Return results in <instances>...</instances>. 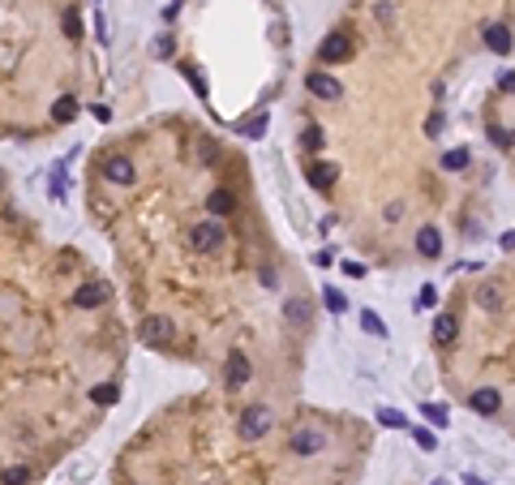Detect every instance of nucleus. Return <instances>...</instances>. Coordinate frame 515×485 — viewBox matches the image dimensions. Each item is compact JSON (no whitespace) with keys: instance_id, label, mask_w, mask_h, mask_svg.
Instances as JSON below:
<instances>
[{"instance_id":"1","label":"nucleus","mask_w":515,"mask_h":485,"mask_svg":"<svg viewBox=\"0 0 515 485\" xmlns=\"http://www.w3.org/2000/svg\"><path fill=\"white\" fill-rule=\"evenodd\" d=\"M223 240H228V236H223V223H215V219L193 223V228H189V245L198 249V253H215Z\"/></svg>"},{"instance_id":"2","label":"nucleus","mask_w":515,"mask_h":485,"mask_svg":"<svg viewBox=\"0 0 515 485\" xmlns=\"http://www.w3.org/2000/svg\"><path fill=\"white\" fill-rule=\"evenodd\" d=\"M271 430V412L262 408V403H253V408L240 412V438L253 443V438H262V434Z\"/></svg>"},{"instance_id":"3","label":"nucleus","mask_w":515,"mask_h":485,"mask_svg":"<svg viewBox=\"0 0 515 485\" xmlns=\"http://www.w3.org/2000/svg\"><path fill=\"white\" fill-rule=\"evenodd\" d=\"M318 56L327 60V64H340V60H348L352 56V35H344V30H335V35H327L318 43Z\"/></svg>"},{"instance_id":"4","label":"nucleus","mask_w":515,"mask_h":485,"mask_svg":"<svg viewBox=\"0 0 515 485\" xmlns=\"http://www.w3.org/2000/svg\"><path fill=\"white\" fill-rule=\"evenodd\" d=\"M288 447H292V456H318V451L327 447V434L305 425V430H292V443Z\"/></svg>"},{"instance_id":"5","label":"nucleus","mask_w":515,"mask_h":485,"mask_svg":"<svg viewBox=\"0 0 515 485\" xmlns=\"http://www.w3.org/2000/svg\"><path fill=\"white\" fill-rule=\"evenodd\" d=\"M172 335H176V327H172V318H164V314H155V318L142 322V339H147V344H172Z\"/></svg>"},{"instance_id":"6","label":"nucleus","mask_w":515,"mask_h":485,"mask_svg":"<svg viewBox=\"0 0 515 485\" xmlns=\"http://www.w3.org/2000/svg\"><path fill=\"white\" fill-rule=\"evenodd\" d=\"M108 297H112V288L95 279V284H82V288L73 293V305H77V310H95V305H103Z\"/></svg>"},{"instance_id":"7","label":"nucleus","mask_w":515,"mask_h":485,"mask_svg":"<svg viewBox=\"0 0 515 485\" xmlns=\"http://www.w3.org/2000/svg\"><path fill=\"white\" fill-rule=\"evenodd\" d=\"M103 176H108V181L112 185H134V164H129V159L125 155H112V159H103Z\"/></svg>"},{"instance_id":"8","label":"nucleus","mask_w":515,"mask_h":485,"mask_svg":"<svg viewBox=\"0 0 515 485\" xmlns=\"http://www.w3.org/2000/svg\"><path fill=\"white\" fill-rule=\"evenodd\" d=\"M253 378V365H249V357L240 348H232L228 352V386H245Z\"/></svg>"},{"instance_id":"9","label":"nucleus","mask_w":515,"mask_h":485,"mask_svg":"<svg viewBox=\"0 0 515 485\" xmlns=\"http://www.w3.org/2000/svg\"><path fill=\"white\" fill-rule=\"evenodd\" d=\"M305 86H310V95H314V99H340V82H335V77L331 73H310V77H305Z\"/></svg>"},{"instance_id":"10","label":"nucleus","mask_w":515,"mask_h":485,"mask_svg":"<svg viewBox=\"0 0 515 485\" xmlns=\"http://www.w3.org/2000/svg\"><path fill=\"white\" fill-rule=\"evenodd\" d=\"M455 339H460V322L451 314H438L434 318V344L438 348H455Z\"/></svg>"},{"instance_id":"11","label":"nucleus","mask_w":515,"mask_h":485,"mask_svg":"<svg viewBox=\"0 0 515 485\" xmlns=\"http://www.w3.org/2000/svg\"><path fill=\"white\" fill-rule=\"evenodd\" d=\"M468 408H473V412H481V416H494L498 408H503V395H498L494 386H481V391H473Z\"/></svg>"},{"instance_id":"12","label":"nucleus","mask_w":515,"mask_h":485,"mask_svg":"<svg viewBox=\"0 0 515 485\" xmlns=\"http://www.w3.org/2000/svg\"><path fill=\"white\" fill-rule=\"evenodd\" d=\"M305 176H310L314 189H331L335 181H340V168H335V164H322V159H318V164L305 168Z\"/></svg>"},{"instance_id":"13","label":"nucleus","mask_w":515,"mask_h":485,"mask_svg":"<svg viewBox=\"0 0 515 485\" xmlns=\"http://www.w3.org/2000/svg\"><path fill=\"white\" fill-rule=\"evenodd\" d=\"M486 47L490 52H498V56H507L511 52V30L498 22V26H486Z\"/></svg>"},{"instance_id":"14","label":"nucleus","mask_w":515,"mask_h":485,"mask_svg":"<svg viewBox=\"0 0 515 485\" xmlns=\"http://www.w3.org/2000/svg\"><path fill=\"white\" fill-rule=\"evenodd\" d=\"M416 253H421V258H438V253H442L438 228H421V232H416Z\"/></svg>"},{"instance_id":"15","label":"nucleus","mask_w":515,"mask_h":485,"mask_svg":"<svg viewBox=\"0 0 515 485\" xmlns=\"http://www.w3.org/2000/svg\"><path fill=\"white\" fill-rule=\"evenodd\" d=\"M206 211H211V215H232L236 211V198H232L228 189H215L211 198H206Z\"/></svg>"},{"instance_id":"16","label":"nucleus","mask_w":515,"mask_h":485,"mask_svg":"<svg viewBox=\"0 0 515 485\" xmlns=\"http://www.w3.org/2000/svg\"><path fill=\"white\" fill-rule=\"evenodd\" d=\"M477 305H481V310H498V305H503V288H498L494 279H486V284L477 288Z\"/></svg>"},{"instance_id":"17","label":"nucleus","mask_w":515,"mask_h":485,"mask_svg":"<svg viewBox=\"0 0 515 485\" xmlns=\"http://www.w3.org/2000/svg\"><path fill=\"white\" fill-rule=\"evenodd\" d=\"M77 116V99H73V95H60V99L52 103V121L56 125H69Z\"/></svg>"},{"instance_id":"18","label":"nucleus","mask_w":515,"mask_h":485,"mask_svg":"<svg viewBox=\"0 0 515 485\" xmlns=\"http://www.w3.org/2000/svg\"><path fill=\"white\" fill-rule=\"evenodd\" d=\"M361 331L374 335V339H386V322H382L374 310H361Z\"/></svg>"},{"instance_id":"19","label":"nucleus","mask_w":515,"mask_h":485,"mask_svg":"<svg viewBox=\"0 0 515 485\" xmlns=\"http://www.w3.org/2000/svg\"><path fill=\"white\" fill-rule=\"evenodd\" d=\"M0 485H30V468L26 464H13L0 473Z\"/></svg>"},{"instance_id":"20","label":"nucleus","mask_w":515,"mask_h":485,"mask_svg":"<svg viewBox=\"0 0 515 485\" xmlns=\"http://www.w3.org/2000/svg\"><path fill=\"white\" fill-rule=\"evenodd\" d=\"M378 425H386V430H408V416L395 412V408H378Z\"/></svg>"},{"instance_id":"21","label":"nucleus","mask_w":515,"mask_h":485,"mask_svg":"<svg viewBox=\"0 0 515 485\" xmlns=\"http://www.w3.org/2000/svg\"><path fill=\"white\" fill-rule=\"evenodd\" d=\"M90 399H95V403H103V408H108V403H116V399H121V391H116V382H99V386H95V391H90Z\"/></svg>"},{"instance_id":"22","label":"nucleus","mask_w":515,"mask_h":485,"mask_svg":"<svg viewBox=\"0 0 515 485\" xmlns=\"http://www.w3.org/2000/svg\"><path fill=\"white\" fill-rule=\"evenodd\" d=\"M322 305H327L331 314H344V310H348V301H344L340 288H322Z\"/></svg>"},{"instance_id":"23","label":"nucleus","mask_w":515,"mask_h":485,"mask_svg":"<svg viewBox=\"0 0 515 485\" xmlns=\"http://www.w3.org/2000/svg\"><path fill=\"white\" fill-rule=\"evenodd\" d=\"M284 314H288V322H310V301H301V297H297V301H288V305H284Z\"/></svg>"},{"instance_id":"24","label":"nucleus","mask_w":515,"mask_h":485,"mask_svg":"<svg viewBox=\"0 0 515 485\" xmlns=\"http://www.w3.org/2000/svg\"><path fill=\"white\" fill-rule=\"evenodd\" d=\"M468 159H473L468 151H447V155H442V168H447V172H464V168H468Z\"/></svg>"},{"instance_id":"25","label":"nucleus","mask_w":515,"mask_h":485,"mask_svg":"<svg viewBox=\"0 0 515 485\" xmlns=\"http://www.w3.org/2000/svg\"><path fill=\"white\" fill-rule=\"evenodd\" d=\"M421 412H425V421H434V425H447V421H451V412L442 408V403H425Z\"/></svg>"},{"instance_id":"26","label":"nucleus","mask_w":515,"mask_h":485,"mask_svg":"<svg viewBox=\"0 0 515 485\" xmlns=\"http://www.w3.org/2000/svg\"><path fill=\"white\" fill-rule=\"evenodd\" d=\"M416 305H421V310H434V305H438V288H434V284H425L421 293H416Z\"/></svg>"},{"instance_id":"27","label":"nucleus","mask_w":515,"mask_h":485,"mask_svg":"<svg viewBox=\"0 0 515 485\" xmlns=\"http://www.w3.org/2000/svg\"><path fill=\"white\" fill-rule=\"evenodd\" d=\"M198 159H202V164H215V159H219V151H215L211 138H198Z\"/></svg>"},{"instance_id":"28","label":"nucleus","mask_w":515,"mask_h":485,"mask_svg":"<svg viewBox=\"0 0 515 485\" xmlns=\"http://www.w3.org/2000/svg\"><path fill=\"white\" fill-rule=\"evenodd\" d=\"M185 77H189V86L198 90V99H206V77H202L198 69H193V64H185Z\"/></svg>"},{"instance_id":"29","label":"nucleus","mask_w":515,"mask_h":485,"mask_svg":"<svg viewBox=\"0 0 515 485\" xmlns=\"http://www.w3.org/2000/svg\"><path fill=\"white\" fill-rule=\"evenodd\" d=\"M64 35H69V39H82V18H77L73 9L64 13Z\"/></svg>"},{"instance_id":"30","label":"nucleus","mask_w":515,"mask_h":485,"mask_svg":"<svg viewBox=\"0 0 515 485\" xmlns=\"http://www.w3.org/2000/svg\"><path fill=\"white\" fill-rule=\"evenodd\" d=\"M301 142H305V147H310V151H318V147H322V142H327V138H322V129H318V125H305V138H301Z\"/></svg>"},{"instance_id":"31","label":"nucleus","mask_w":515,"mask_h":485,"mask_svg":"<svg viewBox=\"0 0 515 485\" xmlns=\"http://www.w3.org/2000/svg\"><path fill=\"white\" fill-rule=\"evenodd\" d=\"M412 438H416V447H421V451H438V438H434L429 430H412Z\"/></svg>"},{"instance_id":"32","label":"nucleus","mask_w":515,"mask_h":485,"mask_svg":"<svg viewBox=\"0 0 515 485\" xmlns=\"http://www.w3.org/2000/svg\"><path fill=\"white\" fill-rule=\"evenodd\" d=\"M240 134H249V138H262V134H266V116H258V121H249V125H240Z\"/></svg>"},{"instance_id":"33","label":"nucleus","mask_w":515,"mask_h":485,"mask_svg":"<svg viewBox=\"0 0 515 485\" xmlns=\"http://www.w3.org/2000/svg\"><path fill=\"white\" fill-rule=\"evenodd\" d=\"M490 142H494V147H511V134H507L503 125H494V129H490Z\"/></svg>"},{"instance_id":"34","label":"nucleus","mask_w":515,"mask_h":485,"mask_svg":"<svg viewBox=\"0 0 515 485\" xmlns=\"http://www.w3.org/2000/svg\"><path fill=\"white\" fill-rule=\"evenodd\" d=\"M382 219H386V223H399V219H404V206H399V202H391V206L382 211Z\"/></svg>"},{"instance_id":"35","label":"nucleus","mask_w":515,"mask_h":485,"mask_svg":"<svg viewBox=\"0 0 515 485\" xmlns=\"http://www.w3.org/2000/svg\"><path fill=\"white\" fill-rule=\"evenodd\" d=\"M425 134H429V138H438V134H442V116H438V112H434V116L425 121Z\"/></svg>"},{"instance_id":"36","label":"nucleus","mask_w":515,"mask_h":485,"mask_svg":"<svg viewBox=\"0 0 515 485\" xmlns=\"http://www.w3.org/2000/svg\"><path fill=\"white\" fill-rule=\"evenodd\" d=\"M155 52H159V56H172V35H159V39H155Z\"/></svg>"},{"instance_id":"37","label":"nucleus","mask_w":515,"mask_h":485,"mask_svg":"<svg viewBox=\"0 0 515 485\" xmlns=\"http://www.w3.org/2000/svg\"><path fill=\"white\" fill-rule=\"evenodd\" d=\"M344 275H352V279H361V275H365V262H344Z\"/></svg>"},{"instance_id":"38","label":"nucleus","mask_w":515,"mask_h":485,"mask_svg":"<svg viewBox=\"0 0 515 485\" xmlns=\"http://www.w3.org/2000/svg\"><path fill=\"white\" fill-rule=\"evenodd\" d=\"M498 90H515V73H507L503 82H498Z\"/></svg>"},{"instance_id":"39","label":"nucleus","mask_w":515,"mask_h":485,"mask_svg":"<svg viewBox=\"0 0 515 485\" xmlns=\"http://www.w3.org/2000/svg\"><path fill=\"white\" fill-rule=\"evenodd\" d=\"M503 249H515V232H503Z\"/></svg>"},{"instance_id":"40","label":"nucleus","mask_w":515,"mask_h":485,"mask_svg":"<svg viewBox=\"0 0 515 485\" xmlns=\"http://www.w3.org/2000/svg\"><path fill=\"white\" fill-rule=\"evenodd\" d=\"M464 485H486V481H481V477H464Z\"/></svg>"},{"instance_id":"41","label":"nucleus","mask_w":515,"mask_h":485,"mask_svg":"<svg viewBox=\"0 0 515 485\" xmlns=\"http://www.w3.org/2000/svg\"><path fill=\"white\" fill-rule=\"evenodd\" d=\"M511 147H515V134H511Z\"/></svg>"},{"instance_id":"42","label":"nucleus","mask_w":515,"mask_h":485,"mask_svg":"<svg viewBox=\"0 0 515 485\" xmlns=\"http://www.w3.org/2000/svg\"><path fill=\"white\" fill-rule=\"evenodd\" d=\"M0 185H5V176H0Z\"/></svg>"}]
</instances>
